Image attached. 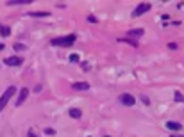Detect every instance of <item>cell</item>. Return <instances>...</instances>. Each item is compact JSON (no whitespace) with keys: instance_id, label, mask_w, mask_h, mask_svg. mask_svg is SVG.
Instances as JSON below:
<instances>
[{"instance_id":"1","label":"cell","mask_w":184,"mask_h":137,"mask_svg":"<svg viewBox=\"0 0 184 137\" xmlns=\"http://www.w3.org/2000/svg\"><path fill=\"white\" fill-rule=\"evenodd\" d=\"M75 39L77 36L75 34H68V36H61V37H54V39H50V45L52 46H71V45L75 43Z\"/></svg>"},{"instance_id":"2","label":"cell","mask_w":184,"mask_h":137,"mask_svg":"<svg viewBox=\"0 0 184 137\" xmlns=\"http://www.w3.org/2000/svg\"><path fill=\"white\" fill-rule=\"evenodd\" d=\"M14 93H16V87H14V86H9L6 91H4V94L0 96V112H2L4 109H6V105L9 103V100L13 98V94H14Z\"/></svg>"},{"instance_id":"3","label":"cell","mask_w":184,"mask_h":137,"mask_svg":"<svg viewBox=\"0 0 184 137\" xmlns=\"http://www.w3.org/2000/svg\"><path fill=\"white\" fill-rule=\"evenodd\" d=\"M150 9H152V4H149V2H141L140 6H136L134 11H132V16L134 18H138V16L145 15V13H149Z\"/></svg>"},{"instance_id":"4","label":"cell","mask_w":184,"mask_h":137,"mask_svg":"<svg viewBox=\"0 0 184 137\" xmlns=\"http://www.w3.org/2000/svg\"><path fill=\"white\" fill-rule=\"evenodd\" d=\"M120 103L122 105H125V107H132V105H136V98L132 96V94H129V93H123L120 94Z\"/></svg>"},{"instance_id":"5","label":"cell","mask_w":184,"mask_h":137,"mask_svg":"<svg viewBox=\"0 0 184 137\" xmlns=\"http://www.w3.org/2000/svg\"><path fill=\"white\" fill-rule=\"evenodd\" d=\"M29 93H30V91H29L27 87H21V89H20V94H18V100H16V107H21V105H23V101L27 100Z\"/></svg>"},{"instance_id":"6","label":"cell","mask_w":184,"mask_h":137,"mask_svg":"<svg viewBox=\"0 0 184 137\" xmlns=\"http://www.w3.org/2000/svg\"><path fill=\"white\" fill-rule=\"evenodd\" d=\"M21 62H23V59H21V57H18V55H14V57H7V59H4V64H7V66H20Z\"/></svg>"},{"instance_id":"7","label":"cell","mask_w":184,"mask_h":137,"mask_svg":"<svg viewBox=\"0 0 184 137\" xmlns=\"http://www.w3.org/2000/svg\"><path fill=\"white\" fill-rule=\"evenodd\" d=\"M71 89L73 91H88L90 84L88 82H75V84H71Z\"/></svg>"},{"instance_id":"8","label":"cell","mask_w":184,"mask_h":137,"mask_svg":"<svg viewBox=\"0 0 184 137\" xmlns=\"http://www.w3.org/2000/svg\"><path fill=\"white\" fill-rule=\"evenodd\" d=\"M143 34H145V29H132V30H129L127 34H125V37H141Z\"/></svg>"},{"instance_id":"9","label":"cell","mask_w":184,"mask_h":137,"mask_svg":"<svg viewBox=\"0 0 184 137\" xmlns=\"http://www.w3.org/2000/svg\"><path fill=\"white\" fill-rule=\"evenodd\" d=\"M166 128L172 130V132H181V130H182V125L177 123V121H168L166 123Z\"/></svg>"},{"instance_id":"10","label":"cell","mask_w":184,"mask_h":137,"mask_svg":"<svg viewBox=\"0 0 184 137\" xmlns=\"http://www.w3.org/2000/svg\"><path fill=\"white\" fill-rule=\"evenodd\" d=\"M27 4H32V0H7L6 6H27Z\"/></svg>"},{"instance_id":"11","label":"cell","mask_w":184,"mask_h":137,"mask_svg":"<svg viewBox=\"0 0 184 137\" xmlns=\"http://www.w3.org/2000/svg\"><path fill=\"white\" fill-rule=\"evenodd\" d=\"M68 116H70V118H73V119H80V118H82V110H80V109H70V110H68Z\"/></svg>"},{"instance_id":"12","label":"cell","mask_w":184,"mask_h":137,"mask_svg":"<svg viewBox=\"0 0 184 137\" xmlns=\"http://www.w3.org/2000/svg\"><path fill=\"white\" fill-rule=\"evenodd\" d=\"M0 36H2V37H9V36H11V27L2 23V25H0Z\"/></svg>"},{"instance_id":"13","label":"cell","mask_w":184,"mask_h":137,"mask_svg":"<svg viewBox=\"0 0 184 137\" xmlns=\"http://www.w3.org/2000/svg\"><path fill=\"white\" fill-rule=\"evenodd\" d=\"M29 16H32V18H47V16H50V13H47V11H32V13H29Z\"/></svg>"},{"instance_id":"14","label":"cell","mask_w":184,"mask_h":137,"mask_svg":"<svg viewBox=\"0 0 184 137\" xmlns=\"http://www.w3.org/2000/svg\"><path fill=\"white\" fill-rule=\"evenodd\" d=\"M13 48H14L16 52H25V50H27V46H25L23 43H14Z\"/></svg>"},{"instance_id":"15","label":"cell","mask_w":184,"mask_h":137,"mask_svg":"<svg viewBox=\"0 0 184 137\" xmlns=\"http://www.w3.org/2000/svg\"><path fill=\"white\" fill-rule=\"evenodd\" d=\"M140 100H141L145 105H150V100H149V96H147V94H141V96H140Z\"/></svg>"},{"instance_id":"16","label":"cell","mask_w":184,"mask_h":137,"mask_svg":"<svg viewBox=\"0 0 184 137\" xmlns=\"http://www.w3.org/2000/svg\"><path fill=\"white\" fill-rule=\"evenodd\" d=\"M173 100H175V101H182V94H181V91H175V94H173Z\"/></svg>"},{"instance_id":"17","label":"cell","mask_w":184,"mask_h":137,"mask_svg":"<svg viewBox=\"0 0 184 137\" xmlns=\"http://www.w3.org/2000/svg\"><path fill=\"white\" fill-rule=\"evenodd\" d=\"M70 62H79V55L77 54H71L70 55Z\"/></svg>"},{"instance_id":"18","label":"cell","mask_w":184,"mask_h":137,"mask_svg":"<svg viewBox=\"0 0 184 137\" xmlns=\"http://www.w3.org/2000/svg\"><path fill=\"white\" fill-rule=\"evenodd\" d=\"M45 134H47V135H56V130L54 128H45Z\"/></svg>"},{"instance_id":"19","label":"cell","mask_w":184,"mask_h":137,"mask_svg":"<svg viewBox=\"0 0 184 137\" xmlns=\"http://www.w3.org/2000/svg\"><path fill=\"white\" fill-rule=\"evenodd\" d=\"M88 22H90V23H97L99 20H97V18H95L93 15H90V16H88Z\"/></svg>"},{"instance_id":"20","label":"cell","mask_w":184,"mask_h":137,"mask_svg":"<svg viewBox=\"0 0 184 137\" xmlns=\"http://www.w3.org/2000/svg\"><path fill=\"white\" fill-rule=\"evenodd\" d=\"M168 48L170 50H177V43H168Z\"/></svg>"},{"instance_id":"21","label":"cell","mask_w":184,"mask_h":137,"mask_svg":"<svg viewBox=\"0 0 184 137\" xmlns=\"http://www.w3.org/2000/svg\"><path fill=\"white\" fill-rule=\"evenodd\" d=\"M29 137H38V135H36L34 132H32V130H30V132H29Z\"/></svg>"},{"instance_id":"22","label":"cell","mask_w":184,"mask_h":137,"mask_svg":"<svg viewBox=\"0 0 184 137\" xmlns=\"http://www.w3.org/2000/svg\"><path fill=\"white\" fill-rule=\"evenodd\" d=\"M4 48H6V46H4V45L0 43V50H4Z\"/></svg>"},{"instance_id":"23","label":"cell","mask_w":184,"mask_h":137,"mask_svg":"<svg viewBox=\"0 0 184 137\" xmlns=\"http://www.w3.org/2000/svg\"><path fill=\"white\" fill-rule=\"evenodd\" d=\"M170 137H179V135H170Z\"/></svg>"},{"instance_id":"24","label":"cell","mask_w":184,"mask_h":137,"mask_svg":"<svg viewBox=\"0 0 184 137\" xmlns=\"http://www.w3.org/2000/svg\"><path fill=\"white\" fill-rule=\"evenodd\" d=\"M106 137H111V135H106Z\"/></svg>"}]
</instances>
